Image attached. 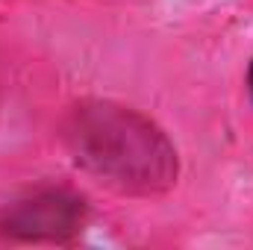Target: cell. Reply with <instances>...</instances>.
Wrapping results in <instances>:
<instances>
[{"instance_id":"6da1fadb","label":"cell","mask_w":253,"mask_h":250,"mask_svg":"<svg viewBox=\"0 0 253 250\" xmlns=\"http://www.w3.org/2000/svg\"><path fill=\"white\" fill-rule=\"evenodd\" d=\"M62 138L80 168L124 194L150 197L177 183L174 144L147 115L129 106L83 100L68 112Z\"/></svg>"},{"instance_id":"7a4b0ae2","label":"cell","mask_w":253,"mask_h":250,"mask_svg":"<svg viewBox=\"0 0 253 250\" xmlns=\"http://www.w3.org/2000/svg\"><path fill=\"white\" fill-rule=\"evenodd\" d=\"M85 200L68 188H36L0 209V233L21 242H65L85 227Z\"/></svg>"},{"instance_id":"3957f363","label":"cell","mask_w":253,"mask_h":250,"mask_svg":"<svg viewBox=\"0 0 253 250\" xmlns=\"http://www.w3.org/2000/svg\"><path fill=\"white\" fill-rule=\"evenodd\" d=\"M248 91H251V100H253V62H251V71H248Z\"/></svg>"}]
</instances>
